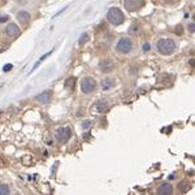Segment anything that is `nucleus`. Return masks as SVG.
I'll use <instances>...</instances> for the list:
<instances>
[{"mask_svg":"<svg viewBox=\"0 0 195 195\" xmlns=\"http://www.w3.org/2000/svg\"><path fill=\"white\" fill-rule=\"evenodd\" d=\"M116 50H117V52L124 53V55L129 53L133 50V42L129 38H121V39H119V42L116 44Z\"/></svg>","mask_w":195,"mask_h":195,"instance_id":"nucleus-3","label":"nucleus"},{"mask_svg":"<svg viewBox=\"0 0 195 195\" xmlns=\"http://www.w3.org/2000/svg\"><path fill=\"white\" fill-rule=\"evenodd\" d=\"M176 48H177V44L170 38H161L156 43V50H158L160 55H164V56L172 55L176 51Z\"/></svg>","mask_w":195,"mask_h":195,"instance_id":"nucleus-1","label":"nucleus"},{"mask_svg":"<svg viewBox=\"0 0 195 195\" xmlns=\"http://www.w3.org/2000/svg\"><path fill=\"white\" fill-rule=\"evenodd\" d=\"M89 128H91V121H89V120L83 121V122H82V129H83V130H87Z\"/></svg>","mask_w":195,"mask_h":195,"instance_id":"nucleus-19","label":"nucleus"},{"mask_svg":"<svg viewBox=\"0 0 195 195\" xmlns=\"http://www.w3.org/2000/svg\"><path fill=\"white\" fill-rule=\"evenodd\" d=\"M17 18L21 24H27L29 21H30V14H29L27 12H25V11H21V12L17 13Z\"/></svg>","mask_w":195,"mask_h":195,"instance_id":"nucleus-13","label":"nucleus"},{"mask_svg":"<svg viewBox=\"0 0 195 195\" xmlns=\"http://www.w3.org/2000/svg\"><path fill=\"white\" fill-rule=\"evenodd\" d=\"M108 108H109V107L107 105V103L104 100H100V102H98L95 104V112H98V113H105V112H108Z\"/></svg>","mask_w":195,"mask_h":195,"instance_id":"nucleus-11","label":"nucleus"},{"mask_svg":"<svg viewBox=\"0 0 195 195\" xmlns=\"http://www.w3.org/2000/svg\"><path fill=\"white\" fill-rule=\"evenodd\" d=\"M156 194L158 195H173V186L170 183H161L158 186V190H156Z\"/></svg>","mask_w":195,"mask_h":195,"instance_id":"nucleus-7","label":"nucleus"},{"mask_svg":"<svg viewBox=\"0 0 195 195\" xmlns=\"http://www.w3.org/2000/svg\"><path fill=\"white\" fill-rule=\"evenodd\" d=\"M107 18H108V21L113 26H119L125 21V16H124L122 11L120 8H116V7L111 8L108 11V13H107Z\"/></svg>","mask_w":195,"mask_h":195,"instance_id":"nucleus-2","label":"nucleus"},{"mask_svg":"<svg viewBox=\"0 0 195 195\" xmlns=\"http://www.w3.org/2000/svg\"><path fill=\"white\" fill-rule=\"evenodd\" d=\"M55 136L60 143H65L69 141V138L72 136V129L70 128H58L55 133Z\"/></svg>","mask_w":195,"mask_h":195,"instance_id":"nucleus-5","label":"nucleus"},{"mask_svg":"<svg viewBox=\"0 0 195 195\" xmlns=\"http://www.w3.org/2000/svg\"><path fill=\"white\" fill-rule=\"evenodd\" d=\"M114 86V80H111V78H105V80L102 81V90L103 91H108Z\"/></svg>","mask_w":195,"mask_h":195,"instance_id":"nucleus-12","label":"nucleus"},{"mask_svg":"<svg viewBox=\"0 0 195 195\" xmlns=\"http://www.w3.org/2000/svg\"><path fill=\"white\" fill-rule=\"evenodd\" d=\"M51 98H52V91H51V90H46V91L41 92L39 95H36L35 99H36L38 102H41L42 104H47V103H50Z\"/></svg>","mask_w":195,"mask_h":195,"instance_id":"nucleus-9","label":"nucleus"},{"mask_svg":"<svg viewBox=\"0 0 195 195\" xmlns=\"http://www.w3.org/2000/svg\"><path fill=\"white\" fill-rule=\"evenodd\" d=\"M74 83H75L74 77H70V78H68V81H66L65 86L68 87V89H69V87H70V90H73V89H74Z\"/></svg>","mask_w":195,"mask_h":195,"instance_id":"nucleus-17","label":"nucleus"},{"mask_svg":"<svg viewBox=\"0 0 195 195\" xmlns=\"http://www.w3.org/2000/svg\"><path fill=\"white\" fill-rule=\"evenodd\" d=\"M142 50H143L144 52H148V51L151 50V46H150V43H148V42H144V43L142 44Z\"/></svg>","mask_w":195,"mask_h":195,"instance_id":"nucleus-20","label":"nucleus"},{"mask_svg":"<svg viewBox=\"0 0 195 195\" xmlns=\"http://www.w3.org/2000/svg\"><path fill=\"white\" fill-rule=\"evenodd\" d=\"M5 34L8 36H17L20 34V29L16 24H8V26L5 27Z\"/></svg>","mask_w":195,"mask_h":195,"instance_id":"nucleus-10","label":"nucleus"},{"mask_svg":"<svg viewBox=\"0 0 195 195\" xmlns=\"http://www.w3.org/2000/svg\"><path fill=\"white\" fill-rule=\"evenodd\" d=\"M173 178H176V174H174V173H173L172 176H169V180H173Z\"/></svg>","mask_w":195,"mask_h":195,"instance_id":"nucleus-24","label":"nucleus"},{"mask_svg":"<svg viewBox=\"0 0 195 195\" xmlns=\"http://www.w3.org/2000/svg\"><path fill=\"white\" fill-rule=\"evenodd\" d=\"M143 5H144V0H124V7L129 12L138 11Z\"/></svg>","mask_w":195,"mask_h":195,"instance_id":"nucleus-6","label":"nucleus"},{"mask_svg":"<svg viewBox=\"0 0 195 195\" xmlns=\"http://www.w3.org/2000/svg\"><path fill=\"white\" fill-rule=\"evenodd\" d=\"M177 189H178L180 192L187 191V190L190 189V182H189L187 180H182V181H180L178 185H177Z\"/></svg>","mask_w":195,"mask_h":195,"instance_id":"nucleus-14","label":"nucleus"},{"mask_svg":"<svg viewBox=\"0 0 195 195\" xmlns=\"http://www.w3.org/2000/svg\"><path fill=\"white\" fill-rule=\"evenodd\" d=\"M99 68H100V70L103 73H109V72L113 70L114 64H113V61L111 60V58H104V60H102L99 63Z\"/></svg>","mask_w":195,"mask_h":195,"instance_id":"nucleus-8","label":"nucleus"},{"mask_svg":"<svg viewBox=\"0 0 195 195\" xmlns=\"http://www.w3.org/2000/svg\"><path fill=\"white\" fill-rule=\"evenodd\" d=\"M8 16H5V14H2V16H0V24H2V22H7L8 21Z\"/></svg>","mask_w":195,"mask_h":195,"instance_id":"nucleus-23","label":"nucleus"},{"mask_svg":"<svg viewBox=\"0 0 195 195\" xmlns=\"http://www.w3.org/2000/svg\"><path fill=\"white\" fill-rule=\"evenodd\" d=\"M190 64H191V65H192V66H194V65H195V61H194V58H191V61H190Z\"/></svg>","mask_w":195,"mask_h":195,"instance_id":"nucleus-25","label":"nucleus"},{"mask_svg":"<svg viewBox=\"0 0 195 195\" xmlns=\"http://www.w3.org/2000/svg\"><path fill=\"white\" fill-rule=\"evenodd\" d=\"M12 68H13V65H12V64H7V65H4V66H3V70H4V72H9V70L12 69Z\"/></svg>","mask_w":195,"mask_h":195,"instance_id":"nucleus-21","label":"nucleus"},{"mask_svg":"<svg viewBox=\"0 0 195 195\" xmlns=\"http://www.w3.org/2000/svg\"><path fill=\"white\" fill-rule=\"evenodd\" d=\"M52 52H53V50H51L50 52H47V53H44V55H43V56H42L41 58H39V60H38V61H36L35 64H34V66H33V70H34V69H36V66H38L39 64H41V63H42V61L44 60V58H46V57H48V56H50V55H51Z\"/></svg>","mask_w":195,"mask_h":195,"instance_id":"nucleus-15","label":"nucleus"},{"mask_svg":"<svg viewBox=\"0 0 195 195\" xmlns=\"http://www.w3.org/2000/svg\"><path fill=\"white\" fill-rule=\"evenodd\" d=\"M0 195H9V186L8 185H0Z\"/></svg>","mask_w":195,"mask_h":195,"instance_id":"nucleus-16","label":"nucleus"},{"mask_svg":"<svg viewBox=\"0 0 195 195\" xmlns=\"http://www.w3.org/2000/svg\"><path fill=\"white\" fill-rule=\"evenodd\" d=\"M87 39H89V34H87V33H83V34L81 35V38H80V44H81V46L85 44V43L87 42Z\"/></svg>","mask_w":195,"mask_h":195,"instance_id":"nucleus-18","label":"nucleus"},{"mask_svg":"<svg viewBox=\"0 0 195 195\" xmlns=\"http://www.w3.org/2000/svg\"><path fill=\"white\" fill-rule=\"evenodd\" d=\"M95 87H96V82L91 77L83 78L82 82H81V90L83 94H91L95 90Z\"/></svg>","mask_w":195,"mask_h":195,"instance_id":"nucleus-4","label":"nucleus"},{"mask_svg":"<svg viewBox=\"0 0 195 195\" xmlns=\"http://www.w3.org/2000/svg\"><path fill=\"white\" fill-rule=\"evenodd\" d=\"M187 29H189L190 33H194L195 31V24H189L187 25Z\"/></svg>","mask_w":195,"mask_h":195,"instance_id":"nucleus-22","label":"nucleus"}]
</instances>
